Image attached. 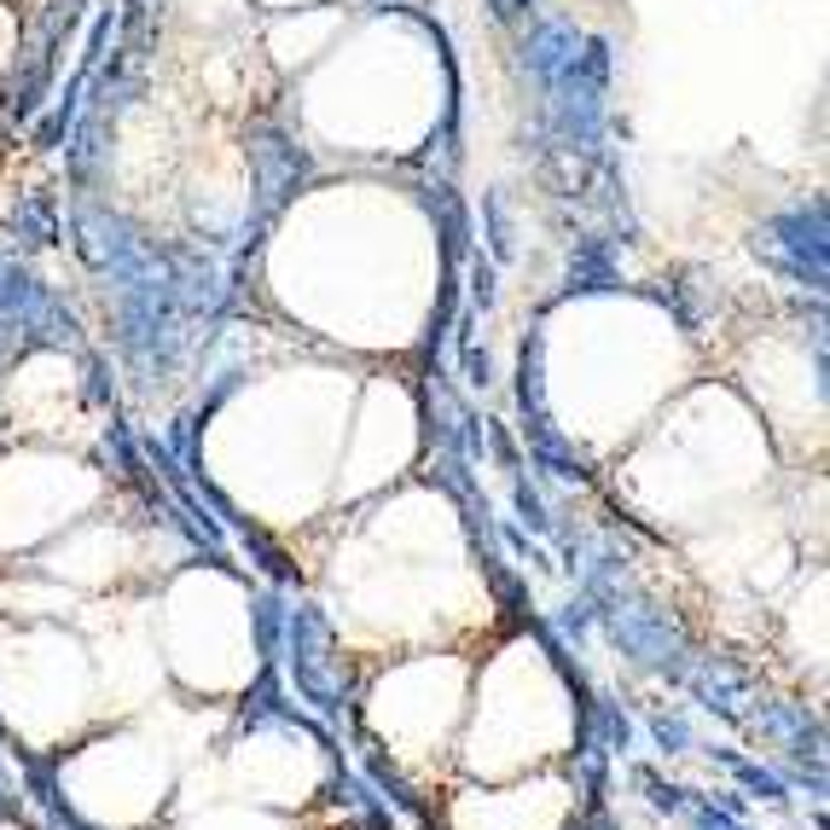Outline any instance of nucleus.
I'll use <instances>...</instances> for the list:
<instances>
[{"label": "nucleus", "mask_w": 830, "mask_h": 830, "mask_svg": "<svg viewBox=\"0 0 830 830\" xmlns=\"http://www.w3.org/2000/svg\"><path fill=\"white\" fill-rule=\"evenodd\" d=\"M88 0H0V82L24 70L42 47H53Z\"/></svg>", "instance_id": "1"}]
</instances>
